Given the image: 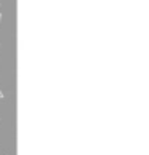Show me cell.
<instances>
[{
  "mask_svg": "<svg viewBox=\"0 0 149 155\" xmlns=\"http://www.w3.org/2000/svg\"><path fill=\"white\" fill-rule=\"evenodd\" d=\"M0 99H3V93L2 91H0Z\"/></svg>",
  "mask_w": 149,
  "mask_h": 155,
  "instance_id": "obj_1",
  "label": "cell"
},
{
  "mask_svg": "<svg viewBox=\"0 0 149 155\" xmlns=\"http://www.w3.org/2000/svg\"><path fill=\"white\" fill-rule=\"evenodd\" d=\"M0 22H2V15H0Z\"/></svg>",
  "mask_w": 149,
  "mask_h": 155,
  "instance_id": "obj_2",
  "label": "cell"
}]
</instances>
